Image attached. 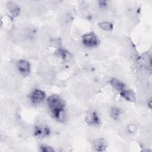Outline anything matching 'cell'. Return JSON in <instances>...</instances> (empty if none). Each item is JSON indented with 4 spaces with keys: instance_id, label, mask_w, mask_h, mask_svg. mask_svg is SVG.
<instances>
[{
    "instance_id": "cell-1",
    "label": "cell",
    "mask_w": 152,
    "mask_h": 152,
    "mask_svg": "<svg viewBox=\"0 0 152 152\" xmlns=\"http://www.w3.org/2000/svg\"><path fill=\"white\" fill-rule=\"evenodd\" d=\"M47 103L53 117L58 122L66 120L65 104L64 100L58 94H52L47 99Z\"/></svg>"
},
{
    "instance_id": "cell-13",
    "label": "cell",
    "mask_w": 152,
    "mask_h": 152,
    "mask_svg": "<svg viewBox=\"0 0 152 152\" xmlns=\"http://www.w3.org/2000/svg\"><path fill=\"white\" fill-rule=\"evenodd\" d=\"M58 55L63 59V60H68L70 58L69 53L64 49H59L58 50Z\"/></svg>"
},
{
    "instance_id": "cell-14",
    "label": "cell",
    "mask_w": 152,
    "mask_h": 152,
    "mask_svg": "<svg viewBox=\"0 0 152 152\" xmlns=\"http://www.w3.org/2000/svg\"><path fill=\"white\" fill-rule=\"evenodd\" d=\"M40 151L42 152H52L54 151L53 148L48 145H45V144H42L39 147Z\"/></svg>"
},
{
    "instance_id": "cell-9",
    "label": "cell",
    "mask_w": 152,
    "mask_h": 152,
    "mask_svg": "<svg viewBox=\"0 0 152 152\" xmlns=\"http://www.w3.org/2000/svg\"><path fill=\"white\" fill-rule=\"evenodd\" d=\"M7 7L12 17H16L19 15L20 12V8L17 4L13 2H9L7 4Z\"/></svg>"
},
{
    "instance_id": "cell-10",
    "label": "cell",
    "mask_w": 152,
    "mask_h": 152,
    "mask_svg": "<svg viewBox=\"0 0 152 152\" xmlns=\"http://www.w3.org/2000/svg\"><path fill=\"white\" fill-rule=\"evenodd\" d=\"M109 83L113 88L119 92L125 88V84L118 78H111L109 81Z\"/></svg>"
},
{
    "instance_id": "cell-4",
    "label": "cell",
    "mask_w": 152,
    "mask_h": 152,
    "mask_svg": "<svg viewBox=\"0 0 152 152\" xmlns=\"http://www.w3.org/2000/svg\"><path fill=\"white\" fill-rule=\"evenodd\" d=\"M85 121L87 124L92 126H97L100 124V119L97 113L94 110L87 111L85 115Z\"/></svg>"
},
{
    "instance_id": "cell-16",
    "label": "cell",
    "mask_w": 152,
    "mask_h": 152,
    "mask_svg": "<svg viewBox=\"0 0 152 152\" xmlns=\"http://www.w3.org/2000/svg\"><path fill=\"white\" fill-rule=\"evenodd\" d=\"M135 129H136V128H135V126L134 125H129V126H128V131H129L130 133H133V132H134L135 131Z\"/></svg>"
},
{
    "instance_id": "cell-11",
    "label": "cell",
    "mask_w": 152,
    "mask_h": 152,
    "mask_svg": "<svg viewBox=\"0 0 152 152\" xmlns=\"http://www.w3.org/2000/svg\"><path fill=\"white\" fill-rule=\"evenodd\" d=\"M121 114H122V110L120 108L116 106H113L110 108V115L113 119L114 120L118 119L120 116L121 115Z\"/></svg>"
},
{
    "instance_id": "cell-3",
    "label": "cell",
    "mask_w": 152,
    "mask_h": 152,
    "mask_svg": "<svg viewBox=\"0 0 152 152\" xmlns=\"http://www.w3.org/2000/svg\"><path fill=\"white\" fill-rule=\"evenodd\" d=\"M46 93L42 90L36 88L33 90L30 94V99L34 104L41 103L46 98Z\"/></svg>"
},
{
    "instance_id": "cell-5",
    "label": "cell",
    "mask_w": 152,
    "mask_h": 152,
    "mask_svg": "<svg viewBox=\"0 0 152 152\" xmlns=\"http://www.w3.org/2000/svg\"><path fill=\"white\" fill-rule=\"evenodd\" d=\"M33 134L37 138H45L48 137L50 134V129L47 125H36L33 129Z\"/></svg>"
},
{
    "instance_id": "cell-8",
    "label": "cell",
    "mask_w": 152,
    "mask_h": 152,
    "mask_svg": "<svg viewBox=\"0 0 152 152\" xmlns=\"http://www.w3.org/2000/svg\"><path fill=\"white\" fill-rule=\"evenodd\" d=\"M107 147L106 142L104 139L101 138L96 139L93 142V148L96 151H103Z\"/></svg>"
},
{
    "instance_id": "cell-2",
    "label": "cell",
    "mask_w": 152,
    "mask_h": 152,
    "mask_svg": "<svg viewBox=\"0 0 152 152\" xmlns=\"http://www.w3.org/2000/svg\"><path fill=\"white\" fill-rule=\"evenodd\" d=\"M82 43L87 48H94L99 44V40L94 32L85 33L82 36Z\"/></svg>"
},
{
    "instance_id": "cell-12",
    "label": "cell",
    "mask_w": 152,
    "mask_h": 152,
    "mask_svg": "<svg viewBox=\"0 0 152 152\" xmlns=\"http://www.w3.org/2000/svg\"><path fill=\"white\" fill-rule=\"evenodd\" d=\"M98 26L100 28L104 31H111L113 28V24L109 21H102L99 23Z\"/></svg>"
},
{
    "instance_id": "cell-7",
    "label": "cell",
    "mask_w": 152,
    "mask_h": 152,
    "mask_svg": "<svg viewBox=\"0 0 152 152\" xmlns=\"http://www.w3.org/2000/svg\"><path fill=\"white\" fill-rule=\"evenodd\" d=\"M120 96L128 102H134L136 100V96L134 91L131 89L124 88L120 92Z\"/></svg>"
},
{
    "instance_id": "cell-15",
    "label": "cell",
    "mask_w": 152,
    "mask_h": 152,
    "mask_svg": "<svg viewBox=\"0 0 152 152\" xmlns=\"http://www.w3.org/2000/svg\"><path fill=\"white\" fill-rule=\"evenodd\" d=\"M98 5L100 8H104L107 5V1H99Z\"/></svg>"
},
{
    "instance_id": "cell-6",
    "label": "cell",
    "mask_w": 152,
    "mask_h": 152,
    "mask_svg": "<svg viewBox=\"0 0 152 152\" xmlns=\"http://www.w3.org/2000/svg\"><path fill=\"white\" fill-rule=\"evenodd\" d=\"M17 68L19 72L24 75H28L31 71L30 63L25 59H20L17 62Z\"/></svg>"
}]
</instances>
